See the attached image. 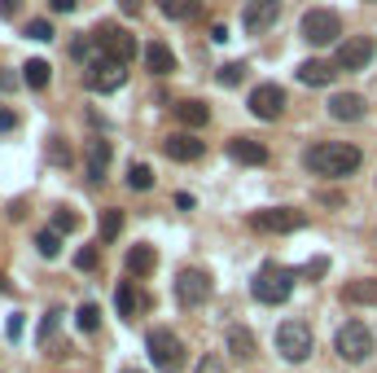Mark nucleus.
I'll return each instance as SVG.
<instances>
[{
    "instance_id": "obj_1",
    "label": "nucleus",
    "mask_w": 377,
    "mask_h": 373,
    "mask_svg": "<svg viewBox=\"0 0 377 373\" xmlns=\"http://www.w3.org/2000/svg\"><path fill=\"white\" fill-rule=\"evenodd\" d=\"M360 163H364V154L347 141H316V145H307V154H303V167L311 176H329V181L351 176Z\"/></svg>"
},
{
    "instance_id": "obj_2",
    "label": "nucleus",
    "mask_w": 377,
    "mask_h": 373,
    "mask_svg": "<svg viewBox=\"0 0 377 373\" xmlns=\"http://www.w3.org/2000/svg\"><path fill=\"white\" fill-rule=\"evenodd\" d=\"M294 281H299V272H294V268H285V264H264V268H259V277L250 281V295H255L259 303L276 307V303H285V299L294 295Z\"/></svg>"
},
{
    "instance_id": "obj_3",
    "label": "nucleus",
    "mask_w": 377,
    "mask_h": 373,
    "mask_svg": "<svg viewBox=\"0 0 377 373\" xmlns=\"http://www.w3.org/2000/svg\"><path fill=\"white\" fill-rule=\"evenodd\" d=\"M334 351L347 365H364L373 356V330L364 325V321H347V325L338 330V338H334Z\"/></svg>"
},
{
    "instance_id": "obj_4",
    "label": "nucleus",
    "mask_w": 377,
    "mask_h": 373,
    "mask_svg": "<svg viewBox=\"0 0 377 373\" xmlns=\"http://www.w3.org/2000/svg\"><path fill=\"white\" fill-rule=\"evenodd\" d=\"M123 84H127V66H123V62H114V57H106V53H97L84 66V88L88 92H114Z\"/></svg>"
},
{
    "instance_id": "obj_5",
    "label": "nucleus",
    "mask_w": 377,
    "mask_h": 373,
    "mask_svg": "<svg viewBox=\"0 0 377 373\" xmlns=\"http://www.w3.org/2000/svg\"><path fill=\"white\" fill-rule=\"evenodd\" d=\"M311 347H316V338H311L307 321H285V325L276 330V351H281L290 365H303L311 356Z\"/></svg>"
},
{
    "instance_id": "obj_6",
    "label": "nucleus",
    "mask_w": 377,
    "mask_h": 373,
    "mask_svg": "<svg viewBox=\"0 0 377 373\" xmlns=\"http://www.w3.org/2000/svg\"><path fill=\"white\" fill-rule=\"evenodd\" d=\"M145 351H150L154 369H162V373H176L180 365H185V343H180L171 330H150V338H145Z\"/></svg>"
},
{
    "instance_id": "obj_7",
    "label": "nucleus",
    "mask_w": 377,
    "mask_h": 373,
    "mask_svg": "<svg viewBox=\"0 0 377 373\" xmlns=\"http://www.w3.org/2000/svg\"><path fill=\"white\" fill-rule=\"evenodd\" d=\"M92 44L101 48L106 57H114V62H123V66H127V62L136 57V36H127V31H123L119 22H101V27L92 31Z\"/></svg>"
},
{
    "instance_id": "obj_8",
    "label": "nucleus",
    "mask_w": 377,
    "mask_h": 373,
    "mask_svg": "<svg viewBox=\"0 0 377 373\" xmlns=\"http://www.w3.org/2000/svg\"><path fill=\"white\" fill-rule=\"evenodd\" d=\"M299 31H303V40H307V44L325 48V44H334V40L342 36V18H338L334 9H307Z\"/></svg>"
},
{
    "instance_id": "obj_9",
    "label": "nucleus",
    "mask_w": 377,
    "mask_h": 373,
    "mask_svg": "<svg viewBox=\"0 0 377 373\" xmlns=\"http://www.w3.org/2000/svg\"><path fill=\"white\" fill-rule=\"evenodd\" d=\"M303 224H307V216L294 211V206H268V211H255L250 216L255 233H294V229H303Z\"/></svg>"
},
{
    "instance_id": "obj_10",
    "label": "nucleus",
    "mask_w": 377,
    "mask_h": 373,
    "mask_svg": "<svg viewBox=\"0 0 377 373\" xmlns=\"http://www.w3.org/2000/svg\"><path fill=\"white\" fill-rule=\"evenodd\" d=\"M373 53H377V40H373V36H351V40L338 44L334 66H338V71H364L369 62H373Z\"/></svg>"
},
{
    "instance_id": "obj_11",
    "label": "nucleus",
    "mask_w": 377,
    "mask_h": 373,
    "mask_svg": "<svg viewBox=\"0 0 377 373\" xmlns=\"http://www.w3.org/2000/svg\"><path fill=\"white\" fill-rule=\"evenodd\" d=\"M176 299H180V307H202V303L211 299V272L185 268V272L176 277Z\"/></svg>"
},
{
    "instance_id": "obj_12",
    "label": "nucleus",
    "mask_w": 377,
    "mask_h": 373,
    "mask_svg": "<svg viewBox=\"0 0 377 373\" xmlns=\"http://www.w3.org/2000/svg\"><path fill=\"white\" fill-rule=\"evenodd\" d=\"M250 115L255 119H264V123H272V119H281L285 115V88H276V84H259L255 92H250Z\"/></svg>"
},
{
    "instance_id": "obj_13",
    "label": "nucleus",
    "mask_w": 377,
    "mask_h": 373,
    "mask_svg": "<svg viewBox=\"0 0 377 373\" xmlns=\"http://www.w3.org/2000/svg\"><path fill=\"white\" fill-rule=\"evenodd\" d=\"M162 154H167L171 163H198V158L206 154V141H198L193 132H171L167 141H162Z\"/></svg>"
},
{
    "instance_id": "obj_14",
    "label": "nucleus",
    "mask_w": 377,
    "mask_h": 373,
    "mask_svg": "<svg viewBox=\"0 0 377 373\" xmlns=\"http://www.w3.org/2000/svg\"><path fill=\"white\" fill-rule=\"evenodd\" d=\"M276 18H281V0H250L241 13V27L250 31V36H259V31H268Z\"/></svg>"
},
{
    "instance_id": "obj_15",
    "label": "nucleus",
    "mask_w": 377,
    "mask_h": 373,
    "mask_svg": "<svg viewBox=\"0 0 377 373\" xmlns=\"http://www.w3.org/2000/svg\"><path fill=\"white\" fill-rule=\"evenodd\" d=\"M228 158L241 163V167H264L268 163V145L255 141V136H233L228 141Z\"/></svg>"
},
{
    "instance_id": "obj_16",
    "label": "nucleus",
    "mask_w": 377,
    "mask_h": 373,
    "mask_svg": "<svg viewBox=\"0 0 377 373\" xmlns=\"http://www.w3.org/2000/svg\"><path fill=\"white\" fill-rule=\"evenodd\" d=\"M364 110H369V101L360 92H334L329 97V119H338V123H360Z\"/></svg>"
},
{
    "instance_id": "obj_17",
    "label": "nucleus",
    "mask_w": 377,
    "mask_h": 373,
    "mask_svg": "<svg viewBox=\"0 0 377 373\" xmlns=\"http://www.w3.org/2000/svg\"><path fill=\"white\" fill-rule=\"evenodd\" d=\"M294 75H299V84H307V88H329L338 66H334V62H325V57H307Z\"/></svg>"
},
{
    "instance_id": "obj_18",
    "label": "nucleus",
    "mask_w": 377,
    "mask_h": 373,
    "mask_svg": "<svg viewBox=\"0 0 377 373\" xmlns=\"http://www.w3.org/2000/svg\"><path fill=\"white\" fill-rule=\"evenodd\" d=\"M110 158H114V145L110 141H88V158H84V167H88V181H106V171H110Z\"/></svg>"
},
{
    "instance_id": "obj_19",
    "label": "nucleus",
    "mask_w": 377,
    "mask_h": 373,
    "mask_svg": "<svg viewBox=\"0 0 377 373\" xmlns=\"http://www.w3.org/2000/svg\"><path fill=\"white\" fill-rule=\"evenodd\" d=\"M154 268H158V255H154V246L136 241V246L127 251V272H132V277H150Z\"/></svg>"
},
{
    "instance_id": "obj_20",
    "label": "nucleus",
    "mask_w": 377,
    "mask_h": 373,
    "mask_svg": "<svg viewBox=\"0 0 377 373\" xmlns=\"http://www.w3.org/2000/svg\"><path fill=\"white\" fill-rule=\"evenodd\" d=\"M158 9H162V18H171V22H193L202 13V0H158Z\"/></svg>"
},
{
    "instance_id": "obj_21",
    "label": "nucleus",
    "mask_w": 377,
    "mask_h": 373,
    "mask_svg": "<svg viewBox=\"0 0 377 373\" xmlns=\"http://www.w3.org/2000/svg\"><path fill=\"white\" fill-rule=\"evenodd\" d=\"M114 303H119V316H136L141 307H150V299L141 295V290L132 286V281H123L119 286V295H114Z\"/></svg>"
},
{
    "instance_id": "obj_22",
    "label": "nucleus",
    "mask_w": 377,
    "mask_h": 373,
    "mask_svg": "<svg viewBox=\"0 0 377 373\" xmlns=\"http://www.w3.org/2000/svg\"><path fill=\"white\" fill-rule=\"evenodd\" d=\"M145 66H150L154 75H171L176 71V57L167 44H145Z\"/></svg>"
},
{
    "instance_id": "obj_23",
    "label": "nucleus",
    "mask_w": 377,
    "mask_h": 373,
    "mask_svg": "<svg viewBox=\"0 0 377 373\" xmlns=\"http://www.w3.org/2000/svg\"><path fill=\"white\" fill-rule=\"evenodd\" d=\"M342 299L347 303H377V277H360L342 286Z\"/></svg>"
},
{
    "instance_id": "obj_24",
    "label": "nucleus",
    "mask_w": 377,
    "mask_h": 373,
    "mask_svg": "<svg viewBox=\"0 0 377 373\" xmlns=\"http://www.w3.org/2000/svg\"><path fill=\"white\" fill-rule=\"evenodd\" d=\"M176 119L185 123V127H206L211 106H206V101H180V106H176Z\"/></svg>"
},
{
    "instance_id": "obj_25",
    "label": "nucleus",
    "mask_w": 377,
    "mask_h": 373,
    "mask_svg": "<svg viewBox=\"0 0 377 373\" xmlns=\"http://www.w3.org/2000/svg\"><path fill=\"white\" fill-rule=\"evenodd\" d=\"M48 79H53V66H48L44 57H31L22 66V84L27 88H48Z\"/></svg>"
},
{
    "instance_id": "obj_26",
    "label": "nucleus",
    "mask_w": 377,
    "mask_h": 373,
    "mask_svg": "<svg viewBox=\"0 0 377 373\" xmlns=\"http://www.w3.org/2000/svg\"><path fill=\"white\" fill-rule=\"evenodd\" d=\"M228 351H233L237 360H250V356H255V334L233 325V330H228Z\"/></svg>"
},
{
    "instance_id": "obj_27",
    "label": "nucleus",
    "mask_w": 377,
    "mask_h": 373,
    "mask_svg": "<svg viewBox=\"0 0 377 373\" xmlns=\"http://www.w3.org/2000/svg\"><path fill=\"white\" fill-rule=\"evenodd\" d=\"M127 189L150 193V189H154V167H150V163H132V167H127Z\"/></svg>"
},
{
    "instance_id": "obj_28",
    "label": "nucleus",
    "mask_w": 377,
    "mask_h": 373,
    "mask_svg": "<svg viewBox=\"0 0 377 373\" xmlns=\"http://www.w3.org/2000/svg\"><path fill=\"white\" fill-rule=\"evenodd\" d=\"M36 251H40L44 259H57V255H62V233H57V229H40V233H36Z\"/></svg>"
},
{
    "instance_id": "obj_29",
    "label": "nucleus",
    "mask_w": 377,
    "mask_h": 373,
    "mask_svg": "<svg viewBox=\"0 0 377 373\" xmlns=\"http://www.w3.org/2000/svg\"><path fill=\"white\" fill-rule=\"evenodd\" d=\"M57 325H62V312H57V307H48V312H44V321H40L36 347H48V343H53V334H57Z\"/></svg>"
},
{
    "instance_id": "obj_30",
    "label": "nucleus",
    "mask_w": 377,
    "mask_h": 373,
    "mask_svg": "<svg viewBox=\"0 0 377 373\" xmlns=\"http://www.w3.org/2000/svg\"><path fill=\"white\" fill-rule=\"evenodd\" d=\"M119 233H123V211H119V206L101 211V241H114Z\"/></svg>"
},
{
    "instance_id": "obj_31",
    "label": "nucleus",
    "mask_w": 377,
    "mask_h": 373,
    "mask_svg": "<svg viewBox=\"0 0 377 373\" xmlns=\"http://www.w3.org/2000/svg\"><path fill=\"white\" fill-rule=\"evenodd\" d=\"M246 71H250L246 62H228V66H220V75H215V79H220L224 88H237L241 79H246Z\"/></svg>"
},
{
    "instance_id": "obj_32",
    "label": "nucleus",
    "mask_w": 377,
    "mask_h": 373,
    "mask_svg": "<svg viewBox=\"0 0 377 373\" xmlns=\"http://www.w3.org/2000/svg\"><path fill=\"white\" fill-rule=\"evenodd\" d=\"M97 325H101V307H97V303H84V307H79V330H84V334H97Z\"/></svg>"
},
{
    "instance_id": "obj_33",
    "label": "nucleus",
    "mask_w": 377,
    "mask_h": 373,
    "mask_svg": "<svg viewBox=\"0 0 377 373\" xmlns=\"http://www.w3.org/2000/svg\"><path fill=\"white\" fill-rule=\"evenodd\" d=\"M53 229H57V233H75V229H79V216H75L71 206H62V211H53Z\"/></svg>"
},
{
    "instance_id": "obj_34",
    "label": "nucleus",
    "mask_w": 377,
    "mask_h": 373,
    "mask_svg": "<svg viewBox=\"0 0 377 373\" xmlns=\"http://www.w3.org/2000/svg\"><path fill=\"white\" fill-rule=\"evenodd\" d=\"M71 57L88 66V62H92V36H75V40H71Z\"/></svg>"
},
{
    "instance_id": "obj_35",
    "label": "nucleus",
    "mask_w": 377,
    "mask_h": 373,
    "mask_svg": "<svg viewBox=\"0 0 377 373\" xmlns=\"http://www.w3.org/2000/svg\"><path fill=\"white\" fill-rule=\"evenodd\" d=\"M97 264H101V255H97V246H84V251L75 255V268H79V272H92Z\"/></svg>"
},
{
    "instance_id": "obj_36",
    "label": "nucleus",
    "mask_w": 377,
    "mask_h": 373,
    "mask_svg": "<svg viewBox=\"0 0 377 373\" xmlns=\"http://www.w3.org/2000/svg\"><path fill=\"white\" fill-rule=\"evenodd\" d=\"M27 36H31V40H40V44H48V40H53V27H48L44 18H36V22L27 27Z\"/></svg>"
},
{
    "instance_id": "obj_37",
    "label": "nucleus",
    "mask_w": 377,
    "mask_h": 373,
    "mask_svg": "<svg viewBox=\"0 0 377 373\" xmlns=\"http://www.w3.org/2000/svg\"><path fill=\"white\" fill-rule=\"evenodd\" d=\"M48 158L53 163H71V150L62 145V136H48Z\"/></svg>"
},
{
    "instance_id": "obj_38",
    "label": "nucleus",
    "mask_w": 377,
    "mask_h": 373,
    "mask_svg": "<svg viewBox=\"0 0 377 373\" xmlns=\"http://www.w3.org/2000/svg\"><path fill=\"white\" fill-rule=\"evenodd\" d=\"M193 373H228V369H224V360H220V356H202Z\"/></svg>"
},
{
    "instance_id": "obj_39",
    "label": "nucleus",
    "mask_w": 377,
    "mask_h": 373,
    "mask_svg": "<svg viewBox=\"0 0 377 373\" xmlns=\"http://www.w3.org/2000/svg\"><path fill=\"white\" fill-rule=\"evenodd\" d=\"M13 127H18V115H13V110H5V106H0V132H13Z\"/></svg>"
},
{
    "instance_id": "obj_40",
    "label": "nucleus",
    "mask_w": 377,
    "mask_h": 373,
    "mask_svg": "<svg viewBox=\"0 0 377 373\" xmlns=\"http://www.w3.org/2000/svg\"><path fill=\"white\" fill-rule=\"evenodd\" d=\"M48 5H53V13H75L79 0H48Z\"/></svg>"
},
{
    "instance_id": "obj_41",
    "label": "nucleus",
    "mask_w": 377,
    "mask_h": 373,
    "mask_svg": "<svg viewBox=\"0 0 377 373\" xmlns=\"http://www.w3.org/2000/svg\"><path fill=\"white\" fill-rule=\"evenodd\" d=\"M18 13V0H0V18H13Z\"/></svg>"
},
{
    "instance_id": "obj_42",
    "label": "nucleus",
    "mask_w": 377,
    "mask_h": 373,
    "mask_svg": "<svg viewBox=\"0 0 377 373\" xmlns=\"http://www.w3.org/2000/svg\"><path fill=\"white\" fill-rule=\"evenodd\" d=\"M211 40L224 44V40H228V27H224V22H215V27H211Z\"/></svg>"
},
{
    "instance_id": "obj_43",
    "label": "nucleus",
    "mask_w": 377,
    "mask_h": 373,
    "mask_svg": "<svg viewBox=\"0 0 377 373\" xmlns=\"http://www.w3.org/2000/svg\"><path fill=\"white\" fill-rule=\"evenodd\" d=\"M13 88H18V79H13V75H5V71H0V92H13Z\"/></svg>"
},
{
    "instance_id": "obj_44",
    "label": "nucleus",
    "mask_w": 377,
    "mask_h": 373,
    "mask_svg": "<svg viewBox=\"0 0 377 373\" xmlns=\"http://www.w3.org/2000/svg\"><path fill=\"white\" fill-rule=\"evenodd\" d=\"M18 334H22V316L13 312V316H9V338H18Z\"/></svg>"
},
{
    "instance_id": "obj_45",
    "label": "nucleus",
    "mask_w": 377,
    "mask_h": 373,
    "mask_svg": "<svg viewBox=\"0 0 377 373\" xmlns=\"http://www.w3.org/2000/svg\"><path fill=\"white\" fill-rule=\"evenodd\" d=\"M176 206L180 211H193V193H176Z\"/></svg>"
},
{
    "instance_id": "obj_46",
    "label": "nucleus",
    "mask_w": 377,
    "mask_h": 373,
    "mask_svg": "<svg viewBox=\"0 0 377 373\" xmlns=\"http://www.w3.org/2000/svg\"><path fill=\"white\" fill-rule=\"evenodd\" d=\"M0 295H9V281L5 277H0Z\"/></svg>"
},
{
    "instance_id": "obj_47",
    "label": "nucleus",
    "mask_w": 377,
    "mask_h": 373,
    "mask_svg": "<svg viewBox=\"0 0 377 373\" xmlns=\"http://www.w3.org/2000/svg\"><path fill=\"white\" fill-rule=\"evenodd\" d=\"M123 373H141V369H123Z\"/></svg>"
}]
</instances>
